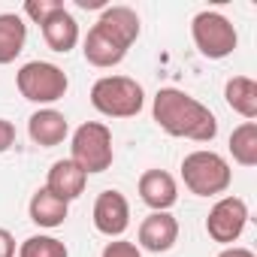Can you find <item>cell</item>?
I'll return each instance as SVG.
<instances>
[{"label": "cell", "instance_id": "obj_1", "mask_svg": "<svg viewBox=\"0 0 257 257\" xmlns=\"http://www.w3.org/2000/svg\"><path fill=\"white\" fill-rule=\"evenodd\" d=\"M152 118L164 134L191 143H212L218 137L215 112L182 88H161L152 100Z\"/></svg>", "mask_w": 257, "mask_h": 257}, {"label": "cell", "instance_id": "obj_2", "mask_svg": "<svg viewBox=\"0 0 257 257\" xmlns=\"http://www.w3.org/2000/svg\"><path fill=\"white\" fill-rule=\"evenodd\" d=\"M91 106L106 118H134L146 106V91L131 76H103L91 85Z\"/></svg>", "mask_w": 257, "mask_h": 257}, {"label": "cell", "instance_id": "obj_3", "mask_svg": "<svg viewBox=\"0 0 257 257\" xmlns=\"http://www.w3.org/2000/svg\"><path fill=\"white\" fill-rule=\"evenodd\" d=\"M182 182L194 197H218L230 188L233 170L218 152L197 149V152L185 155V161H182Z\"/></svg>", "mask_w": 257, "mask_h": 257}, {"label": "cell", "instance_id": "obj_4", "mask_svg": "<svg viewBox=\"0 0 257 257\" xmlns=\"http://www.w3.org/2000/svg\"><path fill=\"white\" fill-rule=\"evenodd\" d=\"M70 161L85 173H106L115 161V149H112V131L100 121H85L76 127V134L70 140Z\"/></svg>", "mask_w": 257, "mask_h": 257}, {"label": "cell", "instance_id": "obj_5", "mask_svg": "<svg viewBox=\"0 0 257 257\" xmlns=\"http://www.w3.org/2000/svg\"><path fill=\"white\" fill-rule=\"evenodd\" d=\"M191 40H194L197 52L209 61H224L239 46V34H236L233 22L215 10H203L191 19Z\"/></svg>", "mask_w": 257, "mask_h": 257}, {"label": "cell", "instance_id": "obj_6", "mask_svg": "<svg viewBox=\"0 0 257 257\" xmlns=\"http://www.w3.org/2000/svg\"><path fill=\"white\" fill-rule=\"evenodd\" d=\"M16 88H19V94L25 100L37 103V106H52L67 94L70 79L52 61H28L16 73Z\"/></svg>", "mask_w": 257, "mask_h": 257}, {"label": "cell", "instance_id": "obj_7", "mask_svg": "<svg viewBox=\"0 0 257 257\" xmlns=\"http://www.w3.org/2000/svg\"><path fill=\"white\" fill-rule=\"evenodd\" d=\"M248 206H245V200L242 197H221L212 209H209V218H206V233H209V239L212 242H221V245H233L242 233H245V227H248Z\"/></svg>", "mask_w": 257, "mask_h": 257}, {"label": "cell", "instance_id": "obj_8", "mask_svg": "<svg viewBox=\"0 0 257 257\" xmlns=\"http://www.w3.org/2000/svg\"><path fill=\"white\" fill-rule=\"evenodd\" d=\"M94 230L109 236V239H121L127 233V227H131V203H127V197L121 191H103L97 200H94Z\"/></svg>", "mask_w": 257, "mask_h": 257}, {"label": "cell", "instance_id": "obj_9", "mask_svg": "<svg viewBox=\"0 0 257 257\" xmlns=\"http://www.w3.org/2000/svg\"><path fill=\"white\" fill-rule=\"evenodd\" d=\"M140 251H152V254H164L179 242V221L170 212H152L149 218H143L140 224Z\"/></svg>", "mask_w": 257, "mask_h": 257}, {"label": "cell", "instance_id": "obj_10", "mask_svg": "<svg viewBox=\"0 0 257 257\" xmlns=\"http://www.w3.org/2000/svg\"><path fill=\"white\" fill-rule=\"evenodd\" d=\"M28 137L34 146L40 149H55L61 146L67 137H70V124H67V115L52 109V106H43L37 109L31 118H28Z\"/></svg>", "mask_w": 257, "mask_h": 257}, {"label": "cell", "instance_id": "obj_11", "mask_svg": "<svg viewBox=\"0 0 257 257\" xmlns=\"http://www.w3.org/2000/svg\"><path fill=\"white\" fill-rule=\"evenodd\" d=\"M94 28H100L106 37H112L118 46H124V49H131L137 40H140V34H143V25H140V16H137V10H131V7H106L103 13H100V19L94 22Z\"/></svg>", "mask_w": 257, "mask_h": 257}, {"label": "cell", "instance_id": "obj_12", "mask_svg": "<svg viewBox=\"0 0 257 257\" xmlns=\"http://www.w3.org/2000/svg\"><path fill=\"white\" fill-rule=\"evenodd\" d=\"M140 200L152 212H170L179 203V185L167 170H146L140 176Z\"/></svg>", "mask_w": 257, "mask_h": 257}, {"label": "cell", "instance_id": "obj_13", "mask_svg": "<svg viewBox=\"0 0 257 257\" xmlns=\"http://www.w3.org/2000/svg\"><path fill=\"white\" fill-rule=\"evenodd\" d=\"M40 31H43L46 46H49L52 52H58V55L73 52L76 43H79V22H76V16H73L67 7H61L58 13H52V16L40 25Z\"/></svg>", "mask_w": 257, "mask_h": 257}, {"label": "cell", "instance_id": "obj_14", "mask_svg": "<svg viewBox=\"0 0 257 257\" xmlns=\"http://www.w3.org/2000/svg\"><path fill=\"white\" fill-rule=\"evenodd\" d=\"M85 185H88V176H85L70 158H64V161H55V164H52V170H49L43 188H49V191H52L55 197H61L64 203H73V200H79V197L85 194Z\"/></svg>", "mask_w": 257, "mask_h": 257}, {"label": "cell", "instance_id": "obj_15", "mask_svg": "<svg viewBox=\"0 0 257 257\" xmlns=\"http://www.w3.org/2000/svg\"><path fill=\"white\" fill-rule=\"evenodd\" d=\"M82 55H85V61H88L91 67H97V70H112V67H118V64L127 58V49L118 46L112 37H106L100 28H91L88 37L82 40Z\"/></svg>", "mask_w": 257, "mask_h": 257}, {"label": "cell", "instance_id": "obj_16", "mask_svg": "<svg viewBox=\"0 0 257 257\" xmlns=\"http://www.w3.org/2000/svg\"><path fill=\"white\" fill-rule=\"evenodd\" d=\"M28 215L37 227H46V230H55L67 221L70 215V203H64L61 197H55L49 188H40L34 191L31 203H28Z\"/></svg>", "mask_w": 257, "mask_h": 257}, {"label": "cell", "instance_id": "obj_17", "mask_svg": "<svg viewBox=\"0 0 257 257\" xmlns=\"http://www.w3.org/2000/svg\"><path fill=\"white\" fill-rule=\"evenodd\" d=\"M28 43V25L19 13H0V64H13Z\"/></svg>", "mask_w": 257, "mask_h": 257}, {"label": "cell", "instance_id": "obj_18", "mask_svg": "<svg viewBox=\"0 0 257 257\" xmlns=\"http://www.w3.org/2000/svg\"><path fill=\"white\" fill-rule=\"evenodd\" d=\"M224 100L245 121L257 118V82L251 76H230L224 85Z\"/></svg>", "mask_w": 257, "mask_h": 257}, {"label": "cell", "instance_id": "obj_19", "mask_svg": "<svg viewBox=\"0 0 257 257\" xmlns=\"http://www.w3.org/2000/svg\"><path fill=\"white\" fill-rule=\"evenodd\" d=\"M230 155L239 167H257V121H242L230 134Z\"/></svg>", "mask_w": 257, "mask_h": 257}, {"label": "cell", "instance_id": "obj_20", "mask_svg": "<svg viewBox=\"0 0 257 257\" xmlns=\"http://www.w3.org/2000/svg\"><path fill=\"white\" fill-rule=\"evenodd\" d=\"M19 257H70L67 245L55 236H28L19 245Z\"/></svg>", "mask_w": 257, "mask_h": 257}, {"label": "cell", "instance_id": "obj_21", "mask_svg": "<svg viewBox=\"0 0 257 257\" xmlns=\"http://www.w3.org/2000/svg\"><path fill=\"white\" fill-rule=\"evenodd\" d=\"M64 4H61V0H28V4H25V16L34 22V25H43L52 13H58Z\"/></svg>", "mask_w": 257, "mask_h": 257}, {"label": "cell", "instance_id": "obj_22", "mask_svg": "<svg viewBox=\"0 0 257 257\" xmlns=\"http://www.w3.org/2000/svg\"><path fill=\"white\" fill-rule=\"evenodd\" d=\"M100 257H143V251L137 248V242H127V239H112L103 245Z\"/></svg>", "mask_w": 257, "mask_h": 257}, {"label": "cell", "instance_id": "obj_23", "mask_svg": "<svg viewBox=\"0 0 257 257\" xmlns=\"http://www.w3.org/2000/svg\"><path fill=\"white\" fill-rule=\"evenodd\" d=\"M16 146V124L7 121V118H0V155L10 152Z\"/></svg>", "mask_w": 257, "mask_h": 257}, {"label": "cell", "instance_id": "obj_24", "mask_svg": "<svg viewBox=\"0 0 257 257\" xmlns=\"http://www.w3.org/2000/svg\"><path fill=\"white\" fill-rule=\"evenodd\" d=\"M0 257H16V236L7 227H0Z\"/></svg>", "mask_w": 257, "mask_h": 257}, {"label": "cell", "instance_id": "obj_25", "mask_svg": "<svg viewBox=\"0 0 257 257\" xmlns=\"http://www.w3.org/2000/svg\"><path fill=\"white\" fill-rule=\"evenodd\" d=\"M218 257H254V251H248V248H239V245H230V248H224Z\"/></svg>", "mask_w": 257, "mask_h": 257}, {"label": "cell", "instance_id": "obj_26", "mask_svg": "<svg viewBox=\"0 0 257 257\" xmlns=\"http://www.w3.org/2000/svg\"><path fill=\"white\" fill-rule=\"evenodd\" d=\"M82 10H106V0H76Z\"/></svg>", "mask_w": 257, "mask_h": 257}]
</instances>
